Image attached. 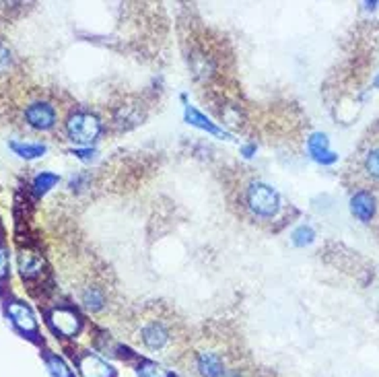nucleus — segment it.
Masks as SVG:
<instances>
[{"mask_svg":"<svg viewBox=\"0 0 379 377\" xmlns=\"http://www.w3.org/2000/svg\"><path fill=\"white\" fill-rule=\"evenodd\" d=\"M21 120L37 132H52L58 126V110L52 99L33 95L21 105Z\"/></svg>","mask_w":379,"mask_h":377,"instance_id":"nucleus-3","label":"nucleus"},{"mask_svg":"<svg viewBox=\"0 0 379 377\" xmlns=\"http://www.w3.org/2000/svg\"><path fill=\"white\" fill-rule=\"evenodd\" d=\"M48 322L52 326V330L56 334H60L64 338H72L81 332V326H83V319L81 315L77 314L74 310L70 307H56L52 310L48 315Z\"/></svg>","mask_w":379,"mask_h":377,"instance_id":"nucleus-6","label":"nucleus"},{"mask_svg":"<svg viewBox=\"0 0 379 377\" xmlns=\"http://www.w3.org/2000/svg\"><path fill=\"white\" fill-rule=\"evenodd\" d=\"M222 377H246L239 369H227L225 373H222Z\"/></svg>","mask_w":379,"mask_h":377,"instance_id":"nucleus-21","label":"nucleus"},{"mask_svg":"<svg viewBox=\"0 0 379 377\" xmlns=\"http://www.w3.org/2000/svg\"><path fill=\"white\" fill-rule=\"evenodd\" d=\"M307 149H310L312 157L316 159L317 163H321V165H330V163H334V161L338 159V155H334V153L330 151L328 136L321 134V132L312 134V138L307 140Z\"/></svg>","mask_w":379,"mask_h":377,"instance_id":"nucleus-9","label":"nucleus"},{"mask_svg":"<svg viewBox=\"0 0 379 377\" xmlns=\"http://www.w3.org/2000/svg\"><path fill=\"white\" fill-rule=\"evenodd\" d=\"M11 64H13V56H11V52H8V48L0 44V74L8 72Z\"/></svg>","mask_w":379,"mask_h":377,"instance_id":"nucleus-19","label":"nucleus"},{"mask_svg":"<svg viewBox=\"0 0 379 377\" xmlns=\"http://www.w3.org/2000/svg\"><path fill=\"white\" fill-rule=\"evenodd\" d=\"M11 145V149L19 155V157L23 159H35V157H41L44 153H46V147L44 145H37V143H19V140H11L8 143Z\"/></svg>","mask_w":379,"mask_h":377,"instance_id":"nucleus-12","label":"nucleus"},{"mask_svg":"<svg viewBox=\"0 0 379 377\" xmlns=\"http://www.w3.org/2000/svg\"><path fill=\"white\" fill-rule=\"evenodd\" d=\"M46 363H48V369H50V373H52L54 377H72V371L66 367V363H64L60 357H56V355H48Z\"/></svg>","mask_w":379,"mask_h":377,"instance_id":"nucleus-16","label":"nucleus"},{"mask_svg":"<svg viewBox=\"0 0 379 377\" xmlns=\"http://www.w3.org/2000/svg\"><path fill=\"white\" fill-rule=\"evenodd\" d=\"M375 196L369 190H359L352 198H350V213L363 223H369L375 215Z\"/></svg>","mask_w":379,"mask_h":377,"instance_id":"nucleus-7","label":"nucleus"},{"mask_svg":"<svg viewBox=\"0 0 379 377\" xmlns=\"http://www.w3.org/2000/svg\"><path fill=\"white\" fill-rule=\"evenodd\" d=\"M378 85H379V79H378Z\"/></svg>","mask_w":379,"mask_h":377,"instance_id":"nucleus-22","label":"nucleus"},{"mask_svg":"<svg viewBox=\"0 0 379 377\" xmlns=\"http://www.w3.org/2000/svg\"><path fill=\"white\" fill-rule=\"evenodd\" d=\"M58 184V176H54V173H39L35 180H33V192L37 194V196H44L46 192L50 188H54Z\"/></svg>","mask_w":379,"mask_h":377,"instance_id":"nucleus-14","label":"nucleus"},{"mask_svg":"<svg viewBox=\"0 0 379 377\" xmlns=\"http://www.w3.org/2000/svg\"><path fill=\"white\" fill-rule=\"evenodd\" d=\"M66 134L72 143H79V145H91L99 138L101 134V122L99 118L91 114V112H85V110H77L72 112L66 122Z\"/></svg>","mask_w":379,"mask_h":377,"instance_id":"nucleus-4","label":"nucleus"},{"mask_svg":"<svg viewBox=\"0 0 379 377\" xmlns=\"http://www.w3.org/2000/svg\"><path fill=\"white\" fill-rule=\"evenodd\" d=\"M79 371L83 377H114V369L97 355H83L79 359Z\"/></svg>","mask_w":379,"mask_h":377,"instance_id":"nucleus-8","label":"nucleus"},{"mask_svg":"<svg viewBox=\"0 0 379 377\" xmlns=\"http://www.w3.org/2000/svg\"><path fill=\"white\" fill-rule=\"evenodd\" d=\"M314 239H316V231H314L312 227H307V225H301L299 229L293 231V244L299 246V248L310 246Z\"/></svg>","mask_w":379,"mask_h":377,"instance_id":"nucleus-15","label":"nucleus"},{"mask_svg":"<svg viewBox=\"0 0 379 377\" xmlns=\"http://www.w3.org/2000/svg\"><path fill=\"white\" fill-rule=\"evenodd\" d=\"M132 338L145 350L173 359L175 352H182L184 346V326L165 305H147L130 319Z\"/></svg>","mask_w":379,"mask_h":377,"instance_id":"nucleus-1","label":"nucleus"},{"mask_svg":"<svg viewBox=\"0 0 379 377\" xmlns=\"http://www.w3.org/2000/svg\"><path fill=\"white\" fill-rule=\"evenodd\" d=\"M363 171L367 173V178L379 182V145L371 147L365 153V157H363Z\"/></svg>","mask_w":379,"mask_h":377,"instance_id":"nucleus-13","label":"nucleus"},{"mask_svg":"<svg viewBox=\"0 0 379 377\" xmlns=\"http://www.w3.org/2000/svg\"><path fill=\"white\" fill-rule=\"evenodd\" d=\"M244 206L253 219H274L281 211V196L264 182H250L244 190Z\"/></svg>","mask_w":379,"mask_h":377,"instance_id":"nucleus-2","label":"nucleus"},{"mask_svg":"<svg viewBox=\"0 0 379 377\" xmlns=\"http://www.w3.org/2000/svg\"><path fill=\"white\" fill-rule=\"evenodd\" d=\"M138 376L140 377H169L167 369H163L155 361H142L138 363Z\"/></svg>","mask_w":379,"mask_h":377,"instance_id":"nucleus-17","label":"nucleus"},{"mask_svg":"<svg viewBox=\"0 0 379 377\" xmlns=\"http://www.w3.org/2000/svg\"><path fill=\"white\" fill-rule=\"evenodd\" d=\"M6 270H8V258H6V250L0 246V279L6 277Z\"/></svg>","mask_w":379,"mask_h":377,"instance_id":"nucleus-20","label":"nucleus"},{"mask_svg":"<svg viewBox=\"0 0 379 377\" xmlns=\"http://www.w3.org/2000/svg\"><path fill=\"white\" fill-rule=\"evenodd\" d=\"M19 268H21V275L23 279H33L37 275H41V268H44V260L32 250H23L19 253Z\"/></svg>","mask_w":379,"mask_h":377,"instance_id":"nucleus-11","label":"nucleus"},{"mask_svg":"<svg viewBox=\"0 0 379 377\" xmlns=\"http://www.w3.org/2000/svg\"><path fill=\"white\" fill-rule=\"evenodd\" d=\"M8 315L13 319V324L21 330V332H35L37 330V324H35V317H33L32 310L23 303H11L8 305Z\"/></svg>","mask_w":379,"mask_h":377,"instance_id":"nucleus-10","label":"nucleus"},{"mask_svg":"<svg viewBox=\"0 0 379 377\" xmlns=\"http://www.w3.org/2000/svg\"><path fill=\"white\" fill-rule=\"evenodd\" d=\"M186 116H188V120L194 126H200V128H204V130H208V132H213V134H222L221 130L217 128V126H213L200 112H196L194 107H188L186 110Z\"/></svg>","mask_w":379,"mask_h":377,"instance_id":"nucleus-18","label":"nucleus"},{"mask_svg":"<svg viewBox=\"0 0 379 377\" xmlns=\"http://www.w3.org/2000/svg\"><path fill=\"white\" fill-rule=\"evenodd\" d=\"M192 357V369L200 377H222L227 371L225 357L215 348H198L188 352Z\"/></svg>","mask_w":379,"mask_h":377,"instance_id":"nucleus-5","label":"nucleus"}]
</instances>
